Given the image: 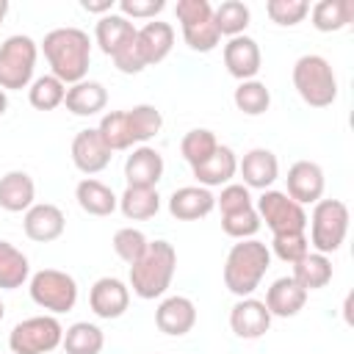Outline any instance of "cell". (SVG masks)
Returning a JSON list of instances; mask_svg holds the SVG:
<instances>
[{"instance_id": "4", "label": "cell", "mask_w": 354, "mask_h": 354, "mask_svg": "<svg viewBox=\"0 0 354 354\" xmlns=\"http://www.w3.org/2000/svg\"><path fill=\"white\" fill-rule=\"evenodd\" d=\"M293 88L310 108H326L337 100V77L324 55L307 53L293 64Z\"/></svg>"}, {"instance_id": "14", "label": "cell", "mask_w": 354, "mask_h": 354, "mask_svg": "<svg viewBox=\"0 0 354 354\" xmlns=\"http://www.w3.org/2000/svg\"><path fill=\"white\" fill-rule=\"evenodd\" d=\"M72 163H75V169L77 171H83V174H100L108 163H111V149H108V144L102 141V136H100V130L97 127H86V130H80L75 138H72Z\"/></svg>"}, {"instance_id": "26", "label": "cell", "mask_w": 354, "mask_h": 354, "mask_svg": "<svg viewBox=\"0 0 354 354\" xmlns=\"http://www.w3.org/2000/svg\"><path fill=\"white\" fill-rule=\"evenodd\" d=\"M75 199L80 210L88 216H111L119 207V196L111 191V185H105L97 177H83L75 188Z\"/></svg>"}, {"instance_id": "20", "label": "cell", "mask_w": 354, "mask_h": 354, "mask_svg": "<svg viewBox=\"0 0 354 354\" xmlns=\"http://www.w3.org/2000/svg\"><path fill=\"white\" fill-rule=\"evenodd\" d=\"M216 210V196L202 185H183L169 196V213L177 221H196Z\"/></svg>"}, {"instance_id": "31", "label": "cell", "mask_w": 354, "mask_h": 354, "mask_svg": "<svg viewBox=\"0 0 354 354\" xmlns=\"http://www.w3.org/2000/svg\"><path fill=\"white\" fill-rule=\"evenodd\" d=\"M30 279L28 257L8 241H0V290H17Z\"/></svg>"}, {"instance_id": "10", "label": "cell", "mask_w": 354, "mask_h": 354, "mask_svg": "<svg viewBox=\"0 0 354 354\" xmlns=\"http://www.w3.org/2000/svg\"><path fill=\"white\" fill-rule=\"evenodd\" d=\"M254 210L260 216V224L266 221V227L274 232V235H282V232H304L307 230V213L299 202H293L285 191H263L254 202Z\"/></svg>"}, {"instance_id": "5", "label": "cell", "mask_w": 354, "mask_h": 354, "mask_svg": "<svg viewBox=\"0 0 354 354\" xmlns=\"http://www.w3.org/2000/svg\"><path fill=\"white\" fill-rule=\"evenodd\" d=\"M310 224V246L318 254H332L343 246L348 232V207L340 199H318L307 218Z\"/></svg>"}, {"instance_id": "35", "label": "cell", "mask_w": 354, "mask_h": 354, "mask_svg": "<svg viewBox=\"0 0 354 354\" xmlns=\"http://www.w3.org/2000/svg\"><path fill=\"white\" fill-rule=\"evenodd\" d=\"M249 6L241 0H224L221 6L213 8V22L221 36H241L249 28Z\"/></svg>"}, {"instance_id": "32", "label": "cell", "mask_w": 354, "mask_h": 354, "mask_svg": "<svg viewBox=\"0 0 354 354\" xmlns=\"http://www.w3.org/2000/svg\"><path fill=\"white\" fill-rule=\"evenodd\" d=\"M66 354H100L105 346V335L97 324L88 321H77L72 326L64 329V340H61Z\"/></svg>"}, {"instance_id": "28", "label": "cell", "mask_w": 354, "mask_h": 354, "mask_svg": "<svg viewBox=\"0 0 354 354\" xmlns=\"http://www.w3.org/2000/svg\"><path fill=\"white\" fill-rule=\"evenodd\" d=\"M307 293L310 290H321L332 282V260L329 254H318V252H307L301 260L293 263V274H290Z\"/></svg>"}, {"instance_id": "46", "label": "cell", "mask_w": 354, "mask_h": 354, "mask_svg": "<svg viewBox=\"0 0 354 354\" xmlns=\"http://www.w3.org/2000/svg\"><path fill=\"white\" fill-rule=\"evenodd\" d=\"M113 6H116L113 0H80V8H83V11H88V14H100V17L111 14Z\"/></svg>"}, {"instance_id": "25", "label": "cell", "mask_w": 354, "mask_h": 354, "mask_svg": "<svg viewBox=\"0 0 354 354\" xmlns=\"http://www.w3.org/2000/svg\"><path fill=\"white\" fill-rule=\"evenodd\" d=\"M64 105L72 116H97L108 105V91L100 80H80L66 88Z\"/></svg>"}, {"instance_id": "43", "label": "cell", "mask_w": 354, "mask_h": 354, "mask_svg": "<svg viewBox=\"0 0 354 354\" xmlns=\"http://www.w3.org/2000/svg\"><path fill=\"white\" fill-rule=\"evenodd\" d=\"M216 207L221 210V216H230V213H241L246 207H254V199L243 183H227L221 188V194L216 196Z\"/></svg>"}, {"instance_id": "38", "label": "cell", "mask_w": 354, "mask_h": 354, "mask_svg": "<svg viewBox=\"0 0 354 354\" xmlns=\"http://www.w3.org/2000/svg\"><path fill=\"white\" fill-rule=\"evenodd\" d=\"M216 147H218V138H216V133L207 130V127H194V130H188V133L183 136V141H180V152H183V158L188 160V166H196V163L207 160V158L216 152Z\"/></svg>"}, {"instance_id": "27", "label": "cell", "mask_w": 354, "mask_h": 354, "mask_svg": "<svg viewBox=\"0 0 354 354\" xmlns=\"http://www.w3.org/2000/svg\"><path fill=\"white\" fill-rule=\"evenodd\" d=\"M133 36H136V25H133L127 17L113 14V11L105 14V17H100L97 25H94V41H97V47H100L105 55L119 53Z\"/></svg>"}, {"instance_id": "37", "label": "cell", "mask_w": 354, "mask_h": 354, "mask_svg": "<svg viewBox=\"0 0 354 354\" xmlns=\"http://www.w3.org/2000/svg\"><path fill=\"white\" fill-rule=\"evenodd\" d=\"M97 130H100V136H102V141L108 144L111 152H122V149H130L133 147L130 127H127V113L124 111H108V113H102Z\"/></svg>"}, {"instance_id": "39", "label": "cell", "mask_w": 354, "mask_h": 354, "mask_svg": "<svg viewBox=\"0 0 354 354\" xmlns=\"http://www.w3.org/2000/svg\"><path fill=\"white\" fill-rule=\"evenodd\" d=\"M111 243H113L116 257L124 260L127 266H133V263L147 252V246H149L147 235H144L141 230H136V227H122V230H116Z\"/></svg>"}, {"instance_id": "36", "label": "cell", "mask_w": 354, "mask_h": 354, "mask_svg": "<svg viewBox=\"0 0 354 354\" xmlns=\"http://www.w3.org/2000/svg\"><path fill=\"white\" fill-rule=\"evenodd\" d=\"M64 97H66V86L55 75H41L28 86V100L36 111H53L64 105Z\"/></svg>"}, {"instance_id": "18", "label": "cell", "mask_w": 354, "mask_h": 354, "mask_svg": "<svg viewBox=\"0 0 354 354\" xmlns=\"http://www.w3.org/2000/svg\"><path fill=\"white\" fill-rule=\"evenodd\" d=\"M163 169H166L163 155H160L155 147L141 144V147H136V149L127 155V160H124V180H127V185L155 188V185L160 183V177H163Z\"/></svg>"}, {"instance_id": "6", "label": "cell", "mask_w": 354, "mask_h": 354, "mask_svg": "<svg viewBox=\"0 0 354 354\" xmlns=\"http://www.w3.org/2000/svg\"><path fill=\"white\" fill-rule=\"evenodd\" d=\"M39 58V44L25 36L14 33L0 44V88L19 91L33 83V69Z\"/></svg>"}, {"instance_id": "24", "label": "cell", "mask_w": 354, "mask_h": 354, "mask_svg": "<svg viewBox=\"0 0 354 354\" xmlns=\"http://www.w3.org/2000/svg\"><path fill=\"white\" fill-rule=\"evenodd\" d=\"M36 199V183L28 171H6L0 177V207L6 213H25Z\"/></svg>"}, {"instance_id": "44", "label": "cell", "mask_w": 354, "mask_h": 354, "mask_svg": "<svg viewBox=\"0 0 354 354\" xmlns=\"http://www.w3.org/2000/svg\"><path fill=\"white\" fill-rule=\"evenodd\" d=\"M136 30H138V28H136ZM111 58H113V66H116L122 75H138L141 69H147V64H144V58H141V50H138V44H136V36H133L119 53H113Z\"/></svg>"}, {"instance_id": "12", "label": "cell", "mask_w": 354, "mask_h": 354, "mask_svg": "<svg viewBox=\"0 0 354 354\" xmlns=\"http://www.w3.org/2000/svg\"><path fill=\"white\" fill-rule=\"evenodd\" d=\"M221 55H224L227 72H230L235 80H241V83H243V80H254L257 72H260V66H263L260 44H257L252 36H246V33L232 36V39L224 44Z\"/></svg>"}, {"instance_id": "1", "label": "cell", "mask_w": 354, "mask_h": 354, "mask_svg": "<svg viewBox=\"0 0 354 354\" xmlns=\"http://www.w3.org/2000/svg\"><path fill=\"white\" fill-rule=\"evenodd\" d=\"M41 53L50 64V75H55L64 86L86 80L88 64H91V39L80 28H53L44 41Z\"/></svg>"}, {"instance_id": "21", "label": "cell", "mask_w": 354, "mask_h": 354, "mask_svg": "<svg viewBox=\"0 0 354 354\" xmlns=\"http://www.w3.org/2000/svg\"><path fill=\"white\" fill-rule=\"evenodd\" d=\"M263 304L271 313V318H293V315H299L304 310L307 290L293 277H279L266 290V301Z\"/></svg>"}, {"instance_id": "7", "label": "cell", "mask_w": 354, "mask_h": 354, "mask_svg": "<svg viewBox=\"0 0 354 354\" xmlns=\"http://www.w3.org/2000/svg\"><path fill=\"white\" fill-rule=\"evenodd\" d=\"M28 293L33 299V304H39L41 310H50L53 315L69 313L77 304V282L72 274L58 271V268H41L30 277L28 282Z\"/></svg>"}, {"instance_id": "3", "label": "cell", "mask_w": 354, "mask_h": 354, "mask_svg": "<svg viewBox=\"0 0 354 354\" xmlns=\"http://www.w3.org/2000/svg\"><path fill=\"white\" fill-rule=\"evenodd\" d=\"M177 268V252L169 241H149L147 252L130 266V288L138 299H160Z\"/></svg>"}, {"instance_id": "30", "label": "cell", "mask_w": 354, "mask_h": 354, "mask_svg": "<svg viewBox=\"0 0 354 354\" xmlns=\"http://www.w3.org/2000/svg\"><path fill=\"white\" fill-rule=\"evenodd\" d=\"M119 210H122V216L130 218V221H147V218L158 216V210H160L158 188L127 185L124 194L119 196Z\"/></svg>"}, {"instance_id": "34", "label": "cell", "mask_w": 354, "mask_h": 354, "mask_svg": "<svg viewBox=\"0 0 354 354\" xmlns=\"http://www.w3.org/2000/svg\"><path fill=\"white\" fill-rule=\"evenodd\" d=\"M232 102H235V108L241 111V113H246V116H260V113H266L268 111V105H271V91H268V86L263 83V80H243V83H238V88L232 91Z\"/></svg>"}, {"instance_id": "45", "label": "cell", "mask_w": 354, "mask_h": 354, "mask_svg": "<svg viewBox=\"0 0 354 354\" xmlns=\"http://www.w3.org/2000/svg\"><path fill=\"white\" fill-rule=\"evenodd\" d=\"M116 6L122 11V17H127V19L130 17L133 19H155L166 8L163 0H119Z\"/></svg>"}, {"instance_id": "11", "label": "cell", "mask_w": 354, "mask_h": 354, "mask_svg": "<svg viewBox=\"0 0 354 354\" xmlns=\"http://www.w3.org/2000/svg\"><path fill=\"white\" fill-rule=\"evenodd\" d=\"M88 307L102 321L122 318L130 307V288L116 277H100L88 290Z\"/></svg>"}, {"instance_id": "48", "label": "cell", "mask_w": 354, "mask_h": 354, "mask_svg": "<svg viewBox=\"0 0 354 354\" xmlns=\"http://www.w3.org/2000/svg\"><path fill=\"white\" fill-rule=\"evenodd\" d=\"M6 14H8V0H0V25H3Z\"/></svg>"}, {"instance_id": "22", "label": "cell", "mask_w": 354, "mask_h": 354, "mask_svg": "<svg viewBox=\"0 0 354 354\" xmlns=\"http://www.w3.org/2000/svg\"><path fill=\"white\" fill-rule=\"evenodd\" d=\"M136 44L141 50V58L147 66H155L160 64L171 47H174V28L169 22H160V19H152V22H144L138 30H136Z\"/></svg>"}, {"instance_id": "33", "label": "cell", "mask_w": 354, "mask_h": 354, "mask_svg": "<svg viewBox=\"0 0 354 354\" xmlns=\"http://www.w3.org/2000/svg\"><path fill=\"white\" fill-rule=\"evenodd\" d=\"M127 113V127H130V138H133V144H147L149 138H155L158 133H160V127H163V116H160V111L155 108V105H149V102H141V105H133L130 111H124Z\"/></svg>"}, {"instance_id": "23", "label": "cell", "mask_w": 354, "mask_h": 354, "mask_svg": "<svg viewBox=\"0 0 354 354\" xmlns=\"http://www.w3.org/2000/svg\"><path fill=\"white\" fill-rule=\"evenodd\" d=\"M191 171H194V177H196V185H202V188L227 185V183L238 174V158H235V152H232L230 147H221V144H218L216 152H213L207 160L191 166Z\"/></svg>"}, {"instance_id": "19", "label": "cell", "mask_w": 354, "mask_h": 354, "mask_svg": "<svg viewBox=\"0 0 354 354\" xmlns=\"http://www.w3.org/2000/svg\"><path fill=\"white\" fill-rule=\"evenodd\" d=\"M238 171L243 177V185L246 188H257V191H268L277 177H279V160L271 149H263V147H254L249 149L241 160H238Z\"/></svg>"}, {"instance_id": "17", "label": "cell", "mask_w": 354, "mask_h": 354, "mask_svg": "<svg viewBox=\"0 0 354 354\" xmlns=\"http://www.w3.org/2000/svg\"><path fill=\"white\" fill-rule=\"evenodd\" d=\"M155 326L169 337H183L196 326V304L188 296H166L155 310Z\"/></svg>"}, {"instance_id": "49", "label": "cell", "mask_w": 354, "mask_h": 354, "mask_svg": "<svg viewBox=\"0 0 354 354\" xmlns=\"http://www.w3.org/2000/svg\"><path fill=\"white\" fill-rule=\"evenodd\" d=\"M3 315H6V307H3V301H0V321H3Z\"/></svg>"}, {"instance_id": "8", "label": "cell", "mask_w": 354, "mask_h": 354, "mask_svg": "<svg viewBox=\"0 0 354 354\" xmlns=\"http://www.w3.org/2000/svg\"><path fill=\"white\" fill-rule=\"evenodd\" d=\"M174 14L183 28V39L194 53H210L218 47L221 33L213 22V6L207 0H177Z\"/></svg>"}, {"instance_id": "13", "label": "cell", "mask_w": 354, "mask_h": 354, "mask_svg": "<svg viewBox=\"0 0 354 354\" xmlns=\"http://www.w3.org/2000/svg\"><path fill=\"white\" fill-rule=\"evenodd\" d=\"M285 183H288V191H285V194H288L293 202H299L301 207H304V205H315V202L324 196V185H326L324 169H321L315 160H296V163L288 169Z\"/></svg>"}, {"instance_id": "47", "label": "cell", "mask_w": 354, "mask_h": 354, "mask_svg": "<svg viewBox=\"0 0 354 354\" xmlns=\"http://www.w3.org/2000/svg\"><path fill=\"white\" fill-rule=\"evenodd\" d=\"M6 111H8V94H6L3 88H0V116H3Z\"/></svg>"}, {"instance_id": "16", "label": "cell", "mask_w": 354, "mask_h": 354, "mask_svg": "<svg viewBox=\"0 0 354 354\" xmlns=\"http://www.w3.org/2000/svg\"><path fill=\"white\" fill-rule=\"evenodd\" d=\"M230 329L243 340H257L271 329V313L254 296L238 299L230 310Z\"/></svg>"}, {"instance_id": "2", "label": "cell", "mask_w": 354, "mask_h": 354, "mask_svg": "<svg viewBox=\"0 0 354 354\" xmlns=\"http://www.w3.org/2000/svg\"><path fill=\"white\" fill-rule=\"evenodd\" d=\"M268 268H271V252L266 243H260L257 238L238 241L232 243L224 260V271H221L224 288L238 299H246L260 288V279L266 277Z\"/></svg>"}, {"instance_id": "15", "label": "cell", "mask_w": 354, "mask_h": 354, "mask_svg": "<svg viewBox=\"0 0 354 354\" xmlns=\"http://www.w3.org/2000/svg\"><path fill=\"white\" fill-rule=\"evenodd\" d=\"M64 227H66L64 210L58 205H53V202H33L25 210V218H22L25 235L30 241H36V243H50V241L61 238Z\"/></svg>"}, {"instance_id": "41", "label": "cell", "mask_w": 354, "mask_h": 354, "mask_svg": "<svg viewBox=\"0 0 354 354\" xmlns=\"http://www.w3.org/2000/svg\"><path fill=\"white\" fill-rule=\"evenodd\" d=\"M282 263H296L301 260L307 252H310V241H307V232H282V235H274L271 241V249Z\"/></svg>"}, {"instance_id": "29", "label": "cell", "mask_w": 354, "mask_h": 354, "mask_svg": "<svg viewBox=\"0 0 354 354\" xmlns=\"http://www.w3.org/2000/svg\"><path fill=\"white\" fill-rule=\"evenodd\" d=\"M313 28L321 33L343 30L354 19V0H318L310 8Z\"/></svg>"}, {"instance_id": "9", "label": "cell", "mask_w": 354, "mask_h": 354, "mask_svg": "<svg viewBox=\"0 0 354 354\" xmlns=\"http://www.w3.org/2000/svg\"><path fill=\"white\" fill-rule=\"evenodd\" d=\"M64 326L55 315H33L19 321L8 335L11 354H50L61 346Z\"/></svg>"}, {"instance_id": "42", "label": "cell", "mask_w": 354, "mask_h": 354, "mask_svg": "<svg viewBox=\"0 0 354 354\" xmlns=\"http://www.w3.org/2000/svg\"><path fill=\"white\" fill-rule=\"evenodd\" d=\"M221 230L235 238V241H246V238H254L257 230H260V216L254 207H246L241 213H230V216H221Z\"/></svg>"}, {"instance_id": "40", "label": "cell", "mask_w": 354, "mask_h": 354, "mask_svg": "<svg viewBox=\"0 0 354 354\" xmlns=\"http://www.w3.org/2000/svg\"><path fill=\"white\" fill-rule=\"evenodd\" d=\"M266 14L271 22H277L282 28H293V25L304 22V17L310 14V3L307 0H268Z\"/></svg>"}]
</instances>
